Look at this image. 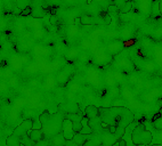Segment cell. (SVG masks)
<instances>
[{
	"label": "cell",
	"mask_w": 162,
	"mask_h": 146,
	"mask_svg": "<svg viewBox=\"0 0 162 146\" xmlns=\"http://www.w3.org/2000/svg\"><path fill=\"white\" fill-rule=\"evenodd\" d=\"M87 136L88 135H84V133H75L74 136H73V142L78 146H82L86 143V140L88 139Z\"/></svg>",
	"instance_id": "obj_7"
},
{
	"label": "cell",
	"mask_w": 162,
	"mask_h": 146,
	"mask_svg": "<svg viewBox=\"0 0 162 146\" xmlns=\"http://www.w3.org/2000/svg\"><path fill=\"white\" fill-rule=\"evenodd\" d=\"M131 142L135 145H147L152 142V133L145 129L144 124L136 126L131 133Z\"/></svg>",
	"instance_id": "obj_1"
},
{
	"label": "cell",
	"mask_w": 162,
	"mask_h": 146,
	"mask_svg": "<svg viewBox=\"0 0 162 146\" xmlns=\"http://www.w3.org/2000/svg\"><path fill=\"white\" fill-rule=\"evenodd\" d=\"M45 34H46V30H45L43 27H42V29H37V30L33 31L32 38L34 40H41V39H43Z\"/></svg>",
	"instance_id": "obj_10"
},
{
	"label": "cell",
	"mask_w": 162,
	"mask_h": 146,
	"mask_svg": "<svg viewBox=\"0 0 162 146\" xmlns=\"http://www.w3.org/2000/svg\"><path fill=\"white\" fill-rule=\"evenodd\" d=\"M8 85H9V87H16L18 85V78L16 75L12 77L10 79H8Z\"/></svg>",
	"instance_id": "obj_21"
},
{
	"label": "cell",
	"mask_w": 162,
	"mask_h": 146,
	"mask_svg": "<svg viewBox=\"0 0 162 146\" xmlns=\"http://www.w3.org/2000/svg\"><path fill=\"white\" fill-rule=\"evenodd\" d=\"M20 57H21V61H22L23 65H27L29 63H31V59H30V57L27 56V54H21Z\"/></svg>",
	"instance_id": "obj_19"
},
{
	"label": "cell",
	"mask_w": 162,
	"mask_h": 146,
	"mask_svg": "<svg viewBox=\"0 0 162 146\" xmlns=\"http://www.w3.org/2000/svg\"><path fill=\"white\" fill-rule=\"evenodd\" d=\"M23 63L21 61L20 55H13L10 58V67L13 68L14 71H21L23 68Z\"/></svg>",
	"instance_id": "obj_4"
},
{
	"label": "cell",
	"mask_w": 162,
	"mask_h": 146,
	"mask_svg": "<svg viewBox=\"0 0 162 146\" xmlns=\"http://www.w3.org/2000/svg\"><path fill=\"white\" fill-rule=\"evenodd\" d=\"M108 14H112V13H118L119 12V8L115 6V5H110L108 6Z\"/></svg>",
	"instance_id": "obj_24"
},
{
	"label": "cell",
	"mask_w": 162,
	"mask_h": 146,
	"mask_svg": "<svg viewBox=\"0 0 162 146\" xmlns=\"http://www.w3.org/2000/svg\"><path fill=\"white\" fill-rule=\"evenodd\" d=\"M81 20V24L82 25H91L93 24V17L91 16H88V15H84L80 17Z\"/></svg>",
	"instance_id": "obj_14"
},
{
	"label": "cell",
	"mask_w": 162,
	"mask_h": 146,
	"mask_svg": "<svg viewBox=\"0 0 162 146\" xmlns=\"http://www.w3.org/2000/svg\"><path fill=\"white\" fill-rule=\"evenodd\" d=\"M64 146H78V145L73 142V139H68V140H65V145Z\"/></svg>",
	"instance_id": "obj_29"
},
{
	"label": "cell",
	"mask_w": 162,
	"mask_h": 146,
	"mask_svg": "<svg viewBox=\"0 0 162 146\" xmlns=\"http://www.w3.org/2000/svg\"><path fill=\"white\" fill-rule=\"evenodd\" d=\"M108 131H110V133H117V127L113 126V124L108 126Z\"/></svg>",
	"instance_id": "obj_30"
},
{
	"label": "cell",
	"mask_w": 162,
	"mask_h": 146,
	"mask_svg": "<svg viewBox=\"0 0 162 146\" xmlns=\"http://www.w3.org/2000/svg\"><path fill=\"white\" fill-rule=\"evenodd\" d=\"M15 75V73H14V70L12 67H6V70H5V72H3V78H6V79H10L12 77Z\"/></svg>",
	"instance_id": "obj_17"
},
{
	"label": "cell",
	"mask_w": 162,
	"mask_h": 146,
	"mask_svg": "<svg viewBox=\"0 0 162 146\" xmlns=\"http://www.w3.org/2000/svg\"><path fill=\"white\" fill-rule=\"evenodd\" d=\"M32 129H42V123L39 118L32 119Z\"/></svg>",
	"instance_id": "obj_15"
},
{
	"label": "cell",
	"mask_w": 162,
	"mask_h": 146,
	"mask_svg": "<svg viewBox=\"0 0 162 146\" xmlns=\"http://www.w3.org/2000/svg\"><path fill=\"white\" fill-rule=\"evenodd\" d=\"M78 88H79V86L74 83V85H72V86H71V92H72V93H75V92L78 90Z\"/></svg>",
	"instance_id": "obj_37"
},
{
	"label": "cell",
	"mask_w": 162,
	"mask_h": 146,
	"mask_svg": "<svg viewBox=\"0 0 162 146\" xmlns=\"http://www.w3.org/2000/svg\"><path fill=\"white\" fill-rule=\"evenodd\" d=\"M31 13H32V8L30 6H27L22 9V13L20 16H31Z\"/></svg>",
	"instance_id": "obj_20"
},
{
	"label": "cell",
	"mask_w": 162,
	"mask_h": 146,
	"mask_svg": "<svg viewBox=\"0 0 162 146\" xmlns=\"http://www.w3.org/2000/svg\"><path fill=\"white\" fill-rule=\"evenodd\" d=\"M40 86V82L38 81V80H31L30 81V87L32 88V89H36V88H38Z\"/></svg>",
	"instance_id": "obj_23"
},
{
	"label": "cell",
	"mask_w": 162,
	"mask_h": 146,
	"mask_svg": "<svg viewBox=\"0 0 162 146\" xmlns=\"http://www.w3.org/2000/svg\"><path fill=\"white\" fill-rule=\"evenodd\" d=\"M82 115H81L80 113H68V115H66V119L71 120L72 122H79L82 120Z\"/></svg>",
	"instance_id": "obj_12"
},
{
	"label": "cell",
	"mask_w": 162,
	"mask_h": 146,
	"mask_svg": "<svg viewBox=\"0 0 162 146\" xmlns=\"http://www.w3.org/2000/svg\"><path fill=\"white\" fill-rule=\"evenodd\" d=\"M74 23H75V25H80V24H81V20H80V17H77V18L74 20Z\"/></svg>",
	"instance_id": "obj_38"
},
{
	"label": "cell",
	"mask_w": 162,
	"mask_h": 146,
	"mask_svg": "<svg viewBox=\"0 0 162 146\" xmlns=\"http://www.w3.org/2000/svg\"><path fill=\"white\" fill-rule=\"evenodd\" d=\"M49 22H50V24H52V25H55V24L57 23V17H56V16H54V15H53V16H50V20H49Z\"/></svg>",
	"instance_id": "obj_33"
},
{
	"label": "cell",
	"mask_w": 162,
	"mask_h": 146,
	"mask_svg": "<svg viewBox=\"0 0 162 146\" xmlns=\"http://www.w3.org/2000/svg\"><path fill=\"white\" fill-rule=\"evenodd\" d=\"M154 146H162V144H156V145H154Z\"/></svg>",
	"instance_id": "obj_39"
},
{
	"label": "cell",
	"mask_w": 162,
	"mask_h": 146,
	"mask_svg": "<svg viewBox=\"0 0 162 146\" xmlns=\"http://www.w3.org/2000/svg\"><path fill=\"white\" fill-rule=\"evenodd\" d=\"M104 23L105 24H110L111 23V16L110 15H105L104 16Z\"/></svg>",
	"instance_id": "obj_35"
},
{
	"label": "cell",
	"mask_w": 162,
	"mask_h": 146,
	"mask_svg": "<svg viewBox=\"0 0 162 146\" xmlns=\"http://www.w3.org/2000/svg\"><path fill=\"white\" fill-rule=\"evenodd\" d=\"M66 80H68V78H66V74L64 72H62V73L58 74V82L59 83H65Z\"/></svg>",
	"instance_id": "obj_22"
},
{
	"label": "cell",
	"mask_w": 162,
	"mask_h": 146,
	"mask_svg": "<svg viewBox=\"0 0 162 146\" xmlns=\"http://www.w3.org/2000/svg\"><path fill=\"white\" fill-rule=\"evenodd\" d=\"M6 27H7L6 22H5V21H2V20H0V31H3Z\"/></svg>",
	"instance_id": "obj_31"
},
{
	"label": "cell",
	"mask_w": 162,
	"mask_h": 146,
	"mask_svg": "<svg viewBox=\"0 0 162 146\" xmlns=\"http://www.w3.org/2000/svg\"><path fill=\"white\" fill-rule=\"evenodd\" d=\"M131 9H133V2L129 1V0H127L121 7L119 8V12L121 14H128Z\"/></svg>",
	"instance_id": "obj_9"
},
{
	"label": "cell",
	"mask_w": 162,
	"mask_h": 146,
	"mask_svg": "<svg viewBox=\"0 0 162 146\" xmlns=\"http://www.w3.org/2000/svg\"><path fill=\"white\" fill-rule=\"evenodd\" d=\"M62 128H63V136L65 138V140L68 139H73V136H74V131L72 129V121L68 119L63 120V123H62Z\"/></svg>",
	"instance_id": "obj_2"
},
{
	"label": "cell",
	"mask_w": 162,
	"mask_h": 146,
	"mask_svg": "<svg viewBox=\"0 0 162 146\" xmlns=\"http://www.w3.org/2000/svg\"><path fill=\"white\" fill-rule=\"evenodd\" d=\"M12 13H13L15 16H17V15H21V13H22V8H20V7H15V8H13V9H12Z\"/></svg>",
	"instance_id": "obj_26"
},
{
	"label": "cell",
	"mask_w": 162,
	"mask_h": 146,
	"mask_svg": "<svg viewBox=\"0 0 162 146\" xmlns=\"http://www.w3.org/2000/svg\"><path fill=\"white\" fill-rule=\"evenodd\" d=\"M24 27H25V25H24L23 23H18V24L16 25V30H17L18 32H21V31H23V30H24Z\"/></svg>",
	"instance_id": "obj_32"
},
{
	"label": "cell",
	"mask_w": 162,
	"mask_h": 146,
	"mask_svg": "<svg viewBox=\"0 0 162 146\" xmlns=\"http://www.w3.org/2000/svg\"><path fill=\"white\" fill-rule=\"evenodd\" d=\"M64 143H65V138H64L63 133H57L52 139V144H53L52 146H63Z\"/></svg>",
	"instance_id": "obj_8"
},
{
	"label": "cell",
	"mask_w": 162,
	"mask_h": 146,
	"mask_svg": "<svg viewBox=\"0 0 162 146\" xmlns=\"http://www.w3.org/2000/svg\"><path fill=\"white\" fill-rule=\"evenodd\" d=\"M9 90V85L7 81H0V94L7 93Z\"/></svg>",
	"instance_id": "obj_16"
},
{
	"label": "cell",
	"mask_w": 162,
	"mask_h": 146,
	"mask_svg": "<svg viewBox=\"0 0 162 146\" xmlns=\"http://www.w3.org/2000/svg\"><path fill=\"white\" fill-rule=\"evenodd\" d=\"M99 146H105V145H99Z\"/></svg>",
	"instance_id": "obj_41"
},
{
	"label": "cell",
	"mask_w": 162,
	"mask_h": 146,
	"mask_svg": "<svg viewBox=\"0 0 162 146\" xmlns=\"http://www.w3.org/2000/svg\"><path fill=\"white\" fill-rule=\"evenodd\" d=\"M126 1H127V0H114V5H115L118 8H120Z\"/></svg>",
	"instance_id": "obj_28"
},
{
	"label": "cell",
	"mask_w": 162,
	"mask_h": 146,
	"mask_svg": "<svg viewBox=\"0 0 162 146\" xmlns=\"http://www.w3.org/2000/svg\"><path fill=\"white\" fill-rule=\"evenodd\" d=\"M0 50H1V45H0Z\"/></svg>",
	"instance_id": "obj_40"
},
{
	"label": "cell",
	"mask_w": 162,
	"mask_h": 146,
	"mask_svg": "<svg viewBox=\"0 0 162 146\" xmlns=\"http://www.w3.org/2000/svg\"><path fill=\"white\" fill-rule=\"evenodd\" d=\"M81 47H82L83 49H88V48L90 47V41H89V40H83L82 43H81Z\"/></svg>",
	"instance_id": "obj_25"
},
{
	"label": "cell",
	"mask_w": 162,
	"mask_h": 146,
	"mask_svg": "<svg viewBox=\"0 0 162 146\" xmlns=\"http://www.w3.org/2000/svg\"><path fill=\"white\" fill-rule=\"evenodd\" d=\"M68 55V58H75L77 55H78V52H77V50H70Z\"/></svg>",
	"instance_id": "obj_27"
},
{
	"label": "cell",
	"mask_w": 162,
	"mask_h": 146,
	"mask_svg": "<svg viewBox=\"0 0 162 146\" xmlns=\"http://www.w3.org/2000/svg\"><path fill=\"white\" fill-rule=\"evenodd\" d=\"M118 146H127V142H126L123 138H121V139L118 142Z\"/></svg>",
	"instance_id": "obj_36"
},
{
	"label": "cell",
	"mask_w": 162,
	"mask_h": 146,
	"mask_svg": "<svg viewBox=\"0 0 162 146\" xmlns=\"http://www.w3.org/2000/svg\"><path fill=\"white\" fill-rule=\"evenodd\" d=\"M81 128H82L81 121H79V122H72V129H73L74 133H80Z\"/></svg>",
	"instance_id": "obj_18"
},
{
	"label": "cell",
	"mask_w": 162,
	"mask_h": 146,
	"mask_svg": "<svg viewBox=\"0 0 162 146\" xmlns=\"http://www.w3.org/2000/svg\"><path fill=\"white\" fill-rule=\"evenodd\" d=\"M32 94H33V92H32V88H30V89H25V90H24V95H25L27 97H30Z\"/></svg>",
	"instance_id": "obj_34"
},
{
	"label": "cell",
	"mask_w": 162,
	"mask_h": 146,
	"mask_svg": "<svg viewBox=\"0 0 162 146\" xmlns=\"http://www.w3.org/2000/svg\"><path fill=\"white\" fill-rule=\"evenodd\" d=\"M31 16L33 18H40L43 16V9L42 8H32V13H31Z\"/></svg>",
	"instance_id": "obj_13"
},
{
	"label": "cell",
	"mask_w": 162,
	"mask_h": 146,
	"mask_svg": "<svg viewBox=\"0 0 162 146\" xmlns=\"http://www.w3.org/2000/svg\"><path fill=\"white\" fill-rule=\"evenodd\" d=\"M84 113H86V117L89 120H94L99 115V110L94 105H89V106L86 107Z\"/></svg>",
	"instance_id": "obj_5"
},
{
	"label": "cell",
	"mask_w": 162,
	"mask_h": 146,
	"mask_svg": "<svg viewBox=\"0 0 162 146\" xmlns=\"http://www.w3.org/2000/svg\"><path fill=\"white\" fill-rule=\"evenodd\" d=\"M81 124H82V128H81V133H84V135H90L93 133V129L89 124V119L87 117H83L81 120Z\"/></svg>",
	"instance_id": "obj_6"
},
{
	"label": "cell",
	"mask_w": 162,
	"mask_h": 146,
	"mask_svg": "<svg viewBox=\"0 0 162 146\" xmlns=\"http://www.w3.org/2000/svg\"><path fill=\"white\" fill-rule=\"evenodd\" d=\"M27 135L30 136V138L34 142V143H38L43 139V133H42V129H31L27 131Z\"/></svg>",
	"instance_id": "obj_3"
},
{
	"label": "cell",
	"mask_w": 162,
	"mask_h": 146,
	"mask_svg": "<svg viewBox=\"0 0 162 146\" xmlns=\"http://www.w3.org/2000/svg\"><path fill=\"white\" fill-rule=\"evenodd\" d=\"M38 70H39V64H38V63H33V62L29 63L27 68H25V71H27V73H30V74H34V73H37Z\"/></svg>",
	"instance_id": "obj_11"
}]
</instances>
